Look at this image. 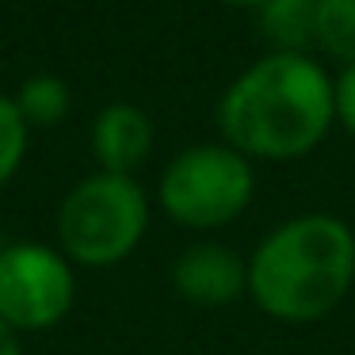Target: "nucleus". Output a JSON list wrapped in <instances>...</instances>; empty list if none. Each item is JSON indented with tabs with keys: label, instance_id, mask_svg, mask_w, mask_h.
I'll return each instance as SVG.
<instances>
[{
	"label": "nucleus",
	"instance_id": "f257e3e1",
	"mask_svg": "<svg viewBox=\"0 0 355 355\" xmlns=\"http://www.w3.org/2000/svg\"><path fill=\"white\" fill-rule=\"evenodd\" d=\"M332 123V80L309 54L260 58L218 100L222 141L248 161H298L321 146Z\"/></svg>",
	"mask_w": 355,
	"mask_h": 355
},
{
	"label": "nucleus",
	"instance_id": "f03ea898",
	"mask_svg": "<svg viewBox=\"0 0 355 355\" xmlns=\"http://www.w3.org/2000/svg\"><path fill=\"white\" fill-rule=\"evenodd\" d=\"M355 286V233L336 214L279 222L248 256V298L263 317L313 324Z\"/></svg>",
	"mask_w": 355,
	"mask_h": 355
},
{
	"label": "nucleus",
	"instance_id": "7ed1b4c3",
	"mask_svg": "<svg viewBox=\"0 0 355 355\" xmlns=\"http://www.w3.org/2000/svg\"><path fill=\"white\" fill-rule=\"evenodd\" d=\"M149 230V195L134 176L92 172L58 207V248L80 268H115Z\"/></svg>",
	"mask_w": 355,
	"mask_h": 355
},
{
	"label": "nucleus",
	"instance_id": "20e7f679",
	"mask_svg": "<svg viewBox=\"0 0 355 355\" xmlns=\"http://www.w3.org/2000/svg\"><path fill=\"white\" fill-rule=\"evenodd\" d=\"M256 172L245 153L225 141H202L176 153L161 172L157 202L184 230H225L248 210Z\"/></svg>",
	"mask_w": 355,
	"mask_h": 355
},
{
	"label": "nucleus",
	"instance_id": "39448f33",
	"mask_svg": "<svg viewBox=\"0 0 355 355\" xmlns=\"http://www.w3.org/2000/svg\"><path fill=\"white\" fill-rule=\"evenodd\" d=\"M77 275L62 248L16 241L0 248V321L16 332H42L69 317Z\"/></svg>",
	"mask_w": 355,
	"mask_h": 355
},
{
	"label": "nucleus",
	"instance_id": "423d86ee",
	"mask_svg": "<svg viewBox=\"0 0 355 355\" xmlns=\"http://www.w3.org/2000/svg\"><path fill=\"white\" fill-rule=\"evenodd\" d=\"M172 286L191 306H230L241 294H248V260H241L233 248L218 241H199L176 256Z\"/></svg>",
	"mask_w": 355,
	"mask_h": 355
},
{
	"label": "nucleus",
	"instance_id": "0eeeda50",
	"mask_svg": "<svg viewBox=\"0 0 355 355\" xmlns=\"http://www.w3.org/2000/svg\"><path fill=\"white\" fill-rule=\"evenodd\" d=\"M92 157L100 172L134 176L153 153V123L134 103H107L92 123Z\"/></svg>",
	"mask_w": 355,
	"mask_h": 355
},
{
	"label": "nucleus",
	"instance_id": "6e6552de",
	"mask_svg": "<svg viewBox=\"0 0 355 355\" xmlns=\"http://www.w3.org/2000/svg\"><path fill=\"white\" fill-rule=\"evenodd\" d=\"M317 0H263L256 8V31L271 54H309L313 50Z\"/></svg>",
	"mask_w": 355,
	"mask_h": 355
},
{
	"label": "nucleus",
	"instance_id": "1a4fd4ad",
	"mask_svg": "<svg viewBox=\"0 0 355 355\" xmlns=\"http://www.w3.org/2000/svg\"><path fill=\"white\" fill-rule=\"evenodd\" d=\"M12 100H16L19 115L27 119V126H58L69 115V85L54 73L27 77Z\"/></svg>",
	"mask_w": 355,
	"mask_h": 355
},
{
	"label": "nucleus",
	"instance_id": "9d476101",
	"mask_svg": "<svg viewBox=\"0 0 355 355\" xmlns=\"http://www.w3.org/2000/svg\"><path fill=\"white\" fill-rule=\"evenodd\" d=\"M313 46L340 65H355V0H317Z\"/></svg>",
	"mask_w": 355,
	"mask_h": 355
},
{
	"label": "nucleus",
	"instance_id": "9b49d317",
	"mask_svg": "<svg viewBox=\"0 0 355 355\" xmlns=\"http://www.w3.org/2000/svg\"><path fill=\"white\" fill-rule=\"evenodd\" d=\"M27 138H31V126L19 115L16 100L0 96V187L19 172V164L27 157Z\"/></svg>",
	"mask_w": 355,
	"mask_h": 355
},
{
	"label": "nucleus",
	"instance_id": "f8f14e48",
	"mask_svg": "<svg viewBox=\"0 0 355 355\" xmlns=\"http://www.w3.org/2000/svg\"><path fill=\"white\" fill-rule=\"evenodd\" d=\"M332 107H336V123L355 134V65H344V73L332 80Z\"/></svg>",
	"mask_w": 355,
	"mask_h": 355
},
{
	"label": "nucleus",
	"instance_id": "ddd939ff",
	"mask_svg": "<svg viewBox=\"0 0 355 355\" xmlns=\"http://www.w3.org/2000/svg\"><path fill=\"white\" fill-rule=\"evenodd\" d=\"M0 355H24V347H19V332L8 329L4 321H0Z\"/></svg>",
	"mask_w": 355,
	"mask_h": 355
},
{
	"label": "nucleus",
	"instance_id": "4468645a",
	"mask_svg": "<svg viewBox=\"0 0 355 355\" xmlns=\"http://www.w3.org/2000/svg\"><path fill=\"white\" fill-rule=\"evenodd\" d=\"M222 4H237V8H260L263 0H222Z\"/></svg>",
	"mask_w": 355,
	"mask_h": 355
}]
</instances>
